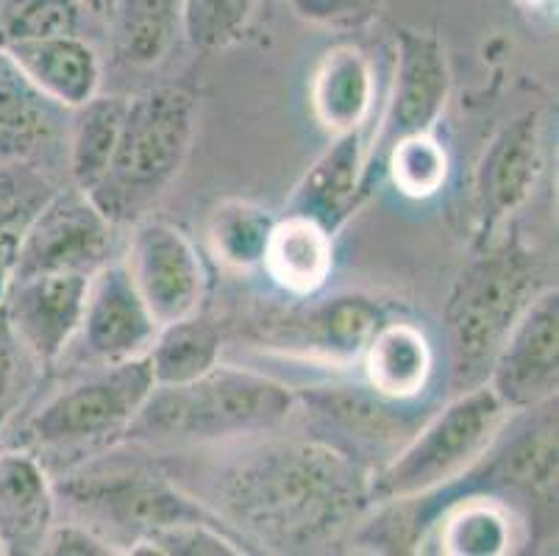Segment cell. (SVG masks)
<instances>
[{"instance_id": "cell-1", "label": "cell", "mask_w": 559, "mask_h": 556, "mask_svg": "<svg viewBox=\"0 0 559 556\" xmlns=\"http://www.w3.org/2000/svg\"><path fill=\"white\" fill-rule=\"evenodd\" d=\"M203 504L264 551H314L337 543L370 507V471L326 440H264L217 465Z\"/></svg>"}, {"instance_id": "cell-2", "label": "cell", "mask_w": 559, "mask_h": 556, "mask_svg": "<svg viewBox=\"0 0 559 556\" xmlns=\"http://www.w3.org/2000/svg\"><path fill=\"white\" fill-rule=\"evenodd\" d=\"M298 406V392L284 381L217 362L187 385H154L126 437L148 442L262 437L287 426Z\"/></svg>"}, {"instance_id": "cell-3", "label": "cell", "mask_w": 559, "mask_h": 556, "mask_svg": "<svg viewBox=\"0 0 559 556\" xmlns=\"http://www.w3.org/2000/svg\"><path fill=\"white\" fill-rule=\"evenodd\" d=\"M543 289L540 257L528 251L518 234L479 245L443 309L456 392L485 385L498 348Z\"/></svg>"}, {"instance_id": "cell-4", "label": "cell", "mask_w": 559, "mask_h": 556, "mask_svg": "<svg viewBox=\"0 0 559 556\" xmlns=\"http://www.w3.org/2000/svg\"><path fill=\"white\" fill-rule=\"evenodd\" d=\"M195 98L181 86H154L129 98L109 167L86 198L115 226L148 217L190 156Z\"/></svg>"}, {"instance_id": "cell-5", "label": "cell", "mask_w": 559, "mask_h": 556, "mask_svg": "<svg viewBox=\"0 0 559 556\" xmlns=\"http://www.w3.org/2000/svg\"><path fill=\"white\" fill-rule=\"evenodd\" d=\"M510 415L487 385L456 392L449 406L420 423L409 440L370 473V507L418 501L462 478L487 457Z\"/></svg>"}, {"instance_id": "cell-6", "label": "cell", "mask_w": 559, "mask_h": 556, "mask_svg": "<svg viewBox=\"0 0 559 556\" xmlns=\"http://www.w3.org/2000/svg\"><path fill=\"white\" fill-rule=\"evenodd\" d=\"M154 376L145 356L104 365L98 374L50 395L23 426V446L34 453H90L126 437Z\"/></svg>"}, {"instance_id": "cell-7", "label": "cell", "mask_w": 559, "mask_h": 556, "mask_svg": "<svg viewBox=\"0 0 559 556\" xmlns=\"http://www.w3.org/2000/svg\"><path fill=\"white\" fill-rule=\"evenodd\" d=\"M53 496L68 501L86 520H93L84 527H109L115 534L129 537V545L173 523H187V520L221 523L206 504H198L195 498L187 496L165 473L142 465L93 468V471L84 468L56 484Z\"/></svg>"}, {"instance_id": "cell-8", "label": "cell", "mask_w": 559, "mask_h": 556, "mask_svg": "<svg viewBox=\"0 0 559 556\" xmlns=\"http://www.w3.org/2000/svg\"><path fill=\"white\" fill-rule=\"evenodd\" d=\"M115 228L84 190L59 192L20 232L9 284L39 273L93 275L109 262Z\"/></svg>"}, {"instance_id": "cell-9", "label": "cell", "mask_w": 559, "mask_h": 556, "mask_svg": "<svg viewBox=\"0 0 559 556\" xmlns=\"http://www.w3.org/2000/svg\"><path fill=\"white\" fill-rule=\"evenodd\" d=\"M451 68L443 43L418 28L395 31V73L388 111L368 147V178L381 167L390 147L412 134L435 131L451 98Z\"/></svg>"}, {"instance_id": "cell-10", "label": "cell", "mask_w": 559, "mask_h": 556, "mask_svg": "<svg viewBox=\"0 0 559 556\" xmlns=\"http://www.w3.org/2000/svg\"><path fill=\"white\" fill-rule=\"evenodd\" d=\"M510 412H528L557 398L559 293L546 287L518 318L485 381Z\"/></svg>"}, {"instance_id": "cell-11", "label": "cell", "mask_w": 559, "mask_h": 556, "mask_svg": "<svg viewBox=\"0 0 559 556\" xmlns=\"http://www.w3.org/2000/svg\"><path fill=\"white\" fill-rule=\"evenodd\" d=\"M126 268L159 326L198 312L206 273L190 239L173 223L159 217L136 221Z\"/></svg>"}, {"instance_id": "cell-12", "label": "cell", "mask_w": 559, "mask_h": 556, "mask_svg": "<svg viewBox=\"0 0 559 556\" xmlns=\"http://www.w3.org/2000/svg\"><path fill=\"white\" fill-rule=\"evenodd\" d=\"M543 173V115L528 109L510 120L485 147L476 170L479 201V239L487 245L498 237L512 214L535 192Z\"/></svg>"}, {"instance_id": "cell-13", "label": "cell", "mask_w": 559, "mask_h": 556, "mask_svg": "<svg viewBox=\"0 0 559 556\" xmlns=\"http://www.w3.org/2000/svg\"><path fill=\"white\" fill-rule=\"evenodd\" d=\"M81 340L100 365L148 354L159 323L142 300L126 262H106L86 282Z\"/></svg>"}, {"instance_id": "cell-14", "label": "cell", "mask_w": 559, "mask_h": 556, "mask_svg": "<svg viewBox=\"0 0 559 556\" xmlns=\"http://www.w3.org/2000/svg\"><path fill=\"white\" fill-rule=\"evenodd\" d=\"M84 273H39L9 284L3 309L25 354L37 365L50 367L79 334L84 315Z\"/></svg>"}, {"instance_id": "cell-15", "label": "cell", "mask_w": 559, "mask_h": 556, "mask_svg": "<svg viewBox=\"0 0 559 556\" xmlns=\"http://www.w3.org/2000/svg\"><path fill=\"white\" fill-rule=\"evenodd\" d=\"M388 312L365 293H340L293 318L276 320L271 340L276 348L298 351L332 362H354L365 354Z\"/></svg>"}, {"instance_id": "cell-16", "label": "cell", "mask_w": 559, "mask_h": 556, "mask_svg": "<svg viewBox=\"0 0 559 556\" xmlns=\"http://www.w3.org/2000/svg\"><path fill=\"white\" fill-rule=\"evenodd\" d=\"M368 192V145L362 129L334 134V142L309 165L287 201V214H301L337 234L357 214Z\"/></svg>"}, {"instance_id": "cell-17", "label": "cell", "mask_w": 559, "mask_h": 556, "mask_svg": "<svg viewBox=\"0 0 559 556\" xmlns=\"http://www.w3.org/2000/svg\"><path fill=\"white\" fill-rule=\"evenodd\" d=\"M298 404H307L323 426L340 431L354 448L388 451V459L418 428V423L399 410V401L381 398L370 387H314L307 395H298Z\"/></svg>"}, {"instance_id": "cell-18", "label": "cell", "mask_w": 559, "mask_h": 556, "mask_svg": "<svg viewBox=\"0 0 559 556\" xmlns=\"http://www.w3.org/2000/svg\"><path fill=\"white\" fill-rule=\"evenodd\" d=\"M12 56L34 90L56 106L73 111L100 90V61L84 37H50L0 45Z\"/></svg>"}, {"instance_id": "cell-19", "label": "cell", "mask_w": 559, "mask_h": 556, "mask_svg": "<svg viewBox=\"0 0 559 556\" xmlns=\"http://www.w3.org/2000/svg\"><path fill=\"white\" fill-rule=\"evenodd\" d=\"M64 111L20 73L0 48V167L28 162L56 147L64 131Z\"/></svg>"}, {"instance_id": "cell-20", "label": "cell", "mask_w": 559, "mask_h": 556, "mask_svg": "<svg viewBox=\"0 0 559 556\" xmlns=\"http://www.w3.org/2000/svg\"><path fill=\"white\" fill-rule=\"evenodd\" d=\"M373 68L357 45H337L320 56L309 100L318 122L332 134L362 129L373 109Z\"/></svg>"}, {"instance_id": "cell-21", "label": "cell", "mask_w": 559, "mask_h": 556, "mask_svg": "<svg viewBox=\"0 0 559 556\" xmlns=\"http://www.w3.org/2000/svg\"><path fill=\"white\" fill-rule=\"evenodd\" d=\"M262 268L284 293L309 298L326 287L334 268V237L318 223L287 214L273 226L267 248H264Z\"/></svg>"}, {"instance_id": "cell-22", "label": "cell", "mask_w": 559, "mask_h": 556, "mask_svg": "<svg viewBox=\"0 0 559 556\" xmlns=\"http://www.w3.org/2000/svg\"><path fill=\"white\" fill-rule=\"evenodd\" d=\"M359 359L365 362L370 390L399 404L418 398L435 370L429 336L412 323L381 326Z\"/></svg>"}, {"instance_id": "cell-23", "label": "cell", "mask_w": 559, "mask_h": 556, "mask_svg": "<svg viewBox=\"0 0 559 556\" xmlns=\"http://www.w3.org/2000/svg\"><path fill=\"white\" fill-rule=\"evenodd\" d=\"M53 523V484L32 451L0 453V527L37 545Z\"/></svg>"}, {"instance_id": "cell-24", "label": "cell", "mask_w": 559, "mask_h": 556, "mask_svg": "<svg viewBox=\"0 0 559 556\" xmlns=\"http://www.w3.org/2000/svg\"><path fill=\"white\" fill-rule=\"evenodd\" d=\"M221 329L195 312L159 326L145 359L154 385H187L212 370L221 362Z\"/></svg>"}, {"instance_id": "cell-25", "label": "cell", "mask_w": 559, "mask_h": 556, "mask_svg": "<svg viewBox=\"0 0 559 556\" xmlns=\"http://www.w3.org/2000/svg\"><path fill=\"white\" fill-rule=\"evenodd\" d=\"M129 98L123 95H95L79 106L70 126L68 165L73 184L79 190L90 192L109 167L120 131H123Z\"/></svg>"}, {"instance_id": "cell-26", "label": "cell", "mask_w": 559, "mask_h": 556, "mask_svg": "<svg viewBox=\"0 0 559 556\" xmlns=\"http://www.w3.org/2000/svg\"><path fill=\"white\" fill-rule=\"evenodd\" d=\"M181 37V0H115V43L134 68H156Z\"/></svg>"}, {"instance_id": "cell-27", "label": "cell", "mask_w": 559, "mask_h": 556, "mask_svg": "<svg viewBox=\"0 0 559 556\" xmlns=\"http://www.w3.org/2000/svg\"><path fill=\"white\" fill-rule=\"evenodd\" d=\"M515 545L510 507L496 498H462L437 527V551L449 556H501Z\"/></svg>"}, {"instance_id": "cell-28", "label": "cell", "mask_w": 559, "mask_h": 556, "mask_svg": "<svg viewBox=\"0 0 559 556\" xmlns=\"http://www.w3.org/2000/svg\"><path fill=\"white\" fill-rule=\"evenodd\" d=\"M276 217L251 201L228 198L210 214V242L215 257L234 270L262 264Z\"/></svg>"}, {"instance_id": "cell-29", "label": "cell", "mask_w": 559, "mask_h": 556, "mask_svg": "<svg viewBox=\"0 0 559 556\" xmlns=\"http://www.w3.org/2000/svg\"><path fill=\"white\" fill-rule=\"evenodd\" d=\"M84 0H0V45L81 37Z\"/></svg>"}, {"instance_id": "cell-30", "label": "cell", "mask_w": 559, "mask_h": 556, "mask_svg": "<svg viewBox=\"0 0 559 556\" xmlns=\"http://www.w3.org/2000/svg\"><path fill=\"white\" fill-rule=\"evenodd\" d=\"M381 167L390 173L395 190L406 198H431L449 178V153L431 131L395 142Z\"/></svg>"}, {"instance_id": "cell-31", "label": "cell", "mask_w": 559, "mask_h": 556, "mask_svg": "<svg viewBox=\"0 0 559 556\" xmlns=\"http://www.w3.org/2000/svg\"><path fill=\"white\" fill-rule=\"evenodd\" d=\"M259 0H181V37L195 50H221L242 39Z\"/></svg>"}, {"instance_id": "cell-32", "label": "cell", "mask_w": 559, "mask_h": 556, "mask_svg": "<svg viewBox=\"0 0 559 556\" xmlns=\"http://www.w3.org/2000/svg\"><path fill=\"white\" fill-rule=\"evenodd\" d=\"M126 554L151 556H240L248 554L240 540L228 537L221 523L210 520H187L173 527L156 529L148 537L136 540L126 548Z\"/></svg>"}, {"instance_id": "cell-33", "label": "cell", "mask_w": 559, "mask_h": 556, "mask_svg": "<svg viewBox=\"0 0 559 556\" xmlns=\"http://www.w3.org/2000/svg\"><path fill=\"white\" fill-rule=\"evenodd\" d=\"M25 359H32V356L25 354V348L20 345L17 334H14L12 323H9L7 309L0 304V435L7 431L9 421H12L14 410L20 404Z\"/></svg>"}, {"instance_id": "cell-34", "label": "cell", "mask_w": 559, "mask_h": 556, "mask_svg": "<svg viewBox=\"0 0 559 556\" xmlns=\"http://www.w3.org/2000/svg\"><path fill=\"white\" fill-rule=\"evenodd\" d=\"M289 9L320 28H362L379 17L381 0H287Z\"/></svg>"}, {"instance_id": "cell-35", "label": "cell", "mask_w": 559, "mask_h": 556, "mask_svg": "<svg viewBox=\"0 0 559 556\" xmlns=\"http://www.w3.org/2000/svg\"><path fill=\"white\" fill-rule=\"evenodd\" d=\"M39 554L50 556H111L117 548H111L109 540L98 534L95 529L84 523H50L45 534L39 537Z\"/></svg>"}, {"instance_id": "cell-36", "label": "cell", "mask_w": 559, "mask_h": 556, "mask_svg": "<svg viewBox=\"0 0 559 556\" xmlns=\"http://www.w3.org/2000/svg\"><path fill=\"white\" fill-rule=\"evenodd\" d=\"M12 540H9V534L3 532V527H0V556H7V554H12Z\"/></svg>"}, {"instance_id": "cell-37", "label": "cell", "mask_w": 559, "mask_h": 556, "mask_svg": "<svg viewBox=\"0 0 559 556\" xmlns=\"http://www.w3.org/2000/svg\"><path fill=\"white\" fill-rule=\"evenodd\" d=\"M528 3H535V0H528Z\"/></svg>"}]
</instances>
